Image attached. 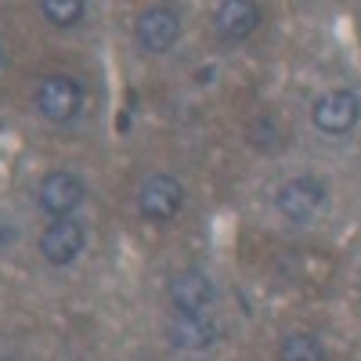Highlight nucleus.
<instances>
[{"label": "nucleus", "mask_w": 361, "mask_h": 361, "mask_svg": "<svg viewBox=\"0 0 361 361\" xmlns=\"http://www.w3.org/2000/svg\"><path fill=\"white\" fill-rule=\"evenodd\" d=\"M325 202H329V188H325V180H318L314 173L289 177L286 185L275 192V209L289 224H311V221H318Z\"/></svg>", "instance_id": "obj_1"}, {"label": "nucleus", "mask_w": 361, "mask_h": 361, "mask_svg": "<svg viewBox=\"0 0 361 361\" xmlns=\"http://www.w3.org/2000/svg\"><path fill=\"white\" fill-rule=\"evenodd\" d=\"M361 119V98L354 90H325L311 109V123L325 137H343L357 127Z\"/></svg>", "instance_id": "obj_2"}, {"label": "nucleus", "mask_w": 361, "mask_h": 361, "mask_svg": "<svg viewBox=\"0 0 361 361\" xmlns=\"http://www.w3.org/2000/svg\"><path fill=\"white\" fill-rule=\"evenodd\" d=\"M180 206H185V185L173 177V173H152L141 185L137 192V209L145 221L152 224H166L180 214Z\"/></svg>", "instance_id": "obj_3"}, {"label": "nucleus", "mask_w": 361, "mask_h": 361, "mask_svg": "<svg viewBox=\"0 0 361 361\" xmlns=\"http://www.w3.org/2000/svg\"><path fill=\"white\" fill-rule=\"evenodd\" d=\"M83 109V83L73 76H47L37 87V112L51 123H66Z\"/></svg>", "instance_id": "obj_4"}, {"label": "nucleus", "mask_w": 361, "mask_h": 361, "mask_svg": "<svg viewBox=\"0 0 361 361\" xmlns=\"http://www.w3.org/2000/svg\"><path fill=\"white\" fill-rule=\"evenodd\" d=\"M217 318L214 314H180L173 311L166 318V340L177 350H188V354H202L217 343Z\"/></svg>", "instance_id": "obj_5"}, {"label": "nucleus", "mask_w": 361, "mask_h": 361, "mask_svg": "<svg viewBox=\"0 0 361 361\" xmlns=\"http://www.w3.org/2000/svg\"><path fill=\"white\" fill-rule=\"evenodd\" d=\"M87 246V231L76 217H62L54 221L44 235H40V257L54 267H69Z\"/></svg>", "instance_id": "obj_6"}, {"label": "nucleus", "mask_w": 361, "mask_h": 361, "mask_svg": "<svg viewBox=\"0 0 361 361\" xmlns=\"http://www.w3.org/2000/svg\"><path fill=\"white\" fill-rule=\"evenodd\" d=\"M170 304L180 314H214L217 304V289L202 271H180L170 282Z\"/></svg>", "instance_id": "obj_7"}, {"label": "nucleus", "mask_w": 361, "mask_h": 361, "mask_svg": "<svg viewBox=\"0 0 361 361\" xmlns=\"http://www.w3.org/2000/svg\"><path fill=\"white\" fill-rule=\"evenodd\" d=\"M177 40H180V15L173 8L159 4L137 18V44L148 54H166Z\"/></svg>", "instance_id": "obj_8"}, {"label": "nucleus", "mask_w": 361, "mask_h": 361, "mask_svg": "<svg viewBox=\"0 0 361 361\" xmlns=\"http://www.w3.org/2000/svg\"><path fill=\"white\" fill-rule=\"evenodd\" d=\"M80 202H83V180L73 170H54V173L44 177V185H40V209L44 214L62 221Z\"/></svg>", "instance_id": "obj_9"}, {"label": "nucleus", "mask_w": 361, "mask_h": 361, "mask_svg": "<svg viewBox=\"0 0 361 361\" xmlns=\"http://www.w3.org/2000/svg\"><path fill=\"white\" fill-rule=\"evenodd\" d=\"M260 22H264V11H260L257 4H250V0H228V4H221V8L214 11L217 33H221L224 40H231V44L253 37L257 29H260Z\"/></svg>", "instance_id": "obj_10"}, {"label": "nucleus", "mask_w": 361, "mask_h": 361, "mask_svg": "<svg viewBox=\"0 0 361 361\" xmlns=\"http://www.w3.org/2000/svg\"><path fill=\"white\" fill-rule=\"evenodd\" d=\"M279 361H329V350H325L322 336L296 329V333H286V336H282V343H279Z\"/></svg>", "instance_id": "obj_11"}, {"label": "nucleus", "mask_w": 361, "mask_h": 361, "mask_svg": "<svg viewBox=\"0 0 361 361\" xmlns=\"http://www.w3.org/2000/svg\"><path fill=\"white\" fill-rule=\"evenodd\" d=\"M83 11H87L83 0H44V4H40V15H44L51 25H58V29L76 25V22L83 18Z\"/></svg>", "instance_id": "obj_12"}, {"label": "nucleus", "mask_w": 361, "mask_h": 361, "mask_svg": "<svg viewBox=\"0 0 361 361\" xmlns=\"http://www.w3.org/2000/svg\"><path fill=\"white\" fill-rule=\"evenodd\" d=\"M18 224L11 221V217H4V214H0V253H8L15 243H18Z\"/></svg>", "instance_id": "obj_13"}]
</instances>
